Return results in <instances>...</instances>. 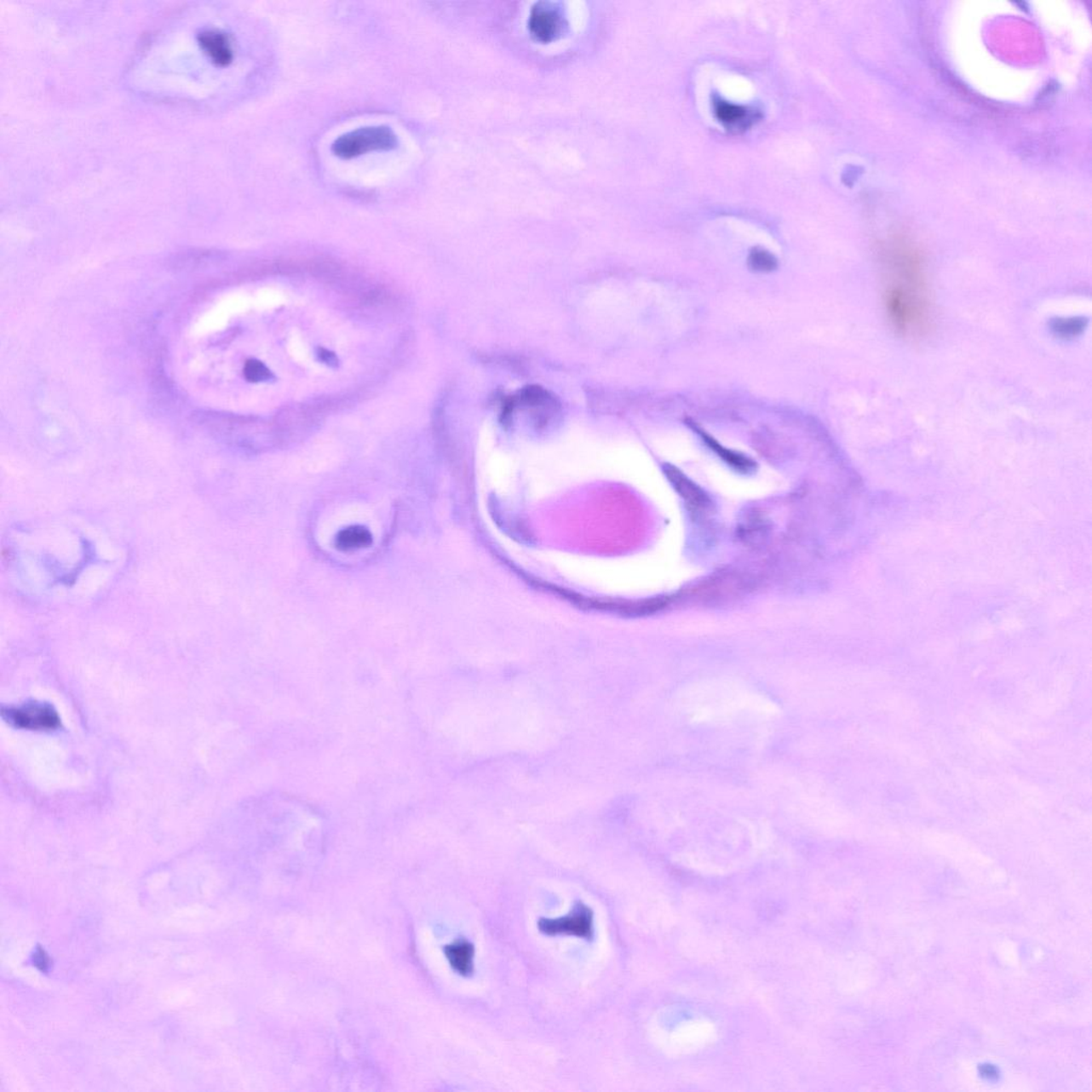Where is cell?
<instances>
[{
  "label": "cell",
  "mask_w": 1092,
  "mask_h": 1092,
  "mask_svg": "<svg viewBox=\"0 0 1092 1092\" xmlns=\"http://www.w3.org/2000/svg\"><path fill=\"white\" fill-rule=\"evenodd\" d=\"M537 928L546 935H574L585 940L594 938V912L586 905H575L568 916L560 918H541Z\"/></svg>",
  "instance_id": "cell-4"
},
{
  "label": "cell",
  "mask_w": 1092,
  "mask_h": 1092,
  "mask_svg": "<svg viewBox=\"0 0 1092 1092\" xmlns=\"http://www.w3.org/2000/svg\"><path fill=\"white\" fill-rule=\"evenodd\" d=\"M528 24L537 39L549 41L560 33L562 19L560 11L552 3H539L533 6Z\"/></svg>",
  "instance_id": "cell-7"
},
{
  "label": "cell",
  "mask_w": 1092,
  "mask_h": 1092,
  "mask_svg": "<svg viewBox=\"0 0 1092 1092\" xmlns=\"http://www.w3.org/2000/svg\"><path fill=\"white\" fill-rule=\"evenodd\" d=\"M372 542L371 532L366 528L361 526H353L340 532L337 536L336 545L344 551L350 549L367 548Z\"/></svg>",
  "instance_id": "cell-11"
},
{
  "label": "cell",
  "mask_w": 1092,
  "mask_h": 1092,
  "mask_svg": "<svg viewBox=\"0 0 1092 1092\" xmlns=\"http://www.w3.org/2000/svg\"><path fill=\"white\" fill-rule=\"evenodd\" d=\"M448 963L451 967L463 976H469L474 972V955L475 948L472 943L467 940H459L444 948Z\"/></svg>",
  "instance_id": "cell-10"
},
{
  "label": "cell",
  "mask_w": 1092,
  "mask_h": 1092,
  "mask_svg": "<svg viewBox=\"0 0 1092 1092\" xmlns=\"http://www.w3.org/2000/svg\"><path fill=\"white\" fill-rule=\"evenodd\" d=\"M33 963H35L36 967L39 968L41 971L48 970L49 958L48 956H46L45 951L41 950V948H37L35 955H33Z\"/></svg>",
  "instance_id": "cell-14"
},
{
  "label": "cell",
  "mask_w": 1092,
  "mask_h": 1092,
  "mask_svg": "<svg viewBox=\"0 0 1092 1092\" xmlns=\"http://www.w3.org/2000/svg\"><path fill=\"white\" fill-rule=\"evenodd\" d=\"M398 143L397 135L387 125L359 127L338 135L331 150L341 158H353L372 151L391 150Z\"/></svg>",
  "instance_id": "cell-2"
},
{
  "label": "cell",
  "mask_w": 1092,
  "mask_h": 1092,
  "mask_svg": "<svg viewBox=\"0 0 1092 1092\" xmlns=\"http://www.w3.org/2000/svg\"><path fill=\"white\" fill-rule=\"evenodd\" d=\"M878 254L888 323L905 340H924L935 321L924 250L912 235L895 231L880 241Z\"/></svg>",
  "instance_id": "cell-1"
},
{
  "label": "cell",
  "mask_w": 1092,
  "mask_h": 1092,
  "mask_svg": "<svg viewBox=\"0 0 1092 1092\" xmlns=\"http://www.w3.org/2000/svg\"><path fill=\"white\" fill-rule=\"evenodd\" d=\"M321 361L329 364V365H336V357L328 350L321 349L319 353Z\"/></svg>",
  "instance_id": "cell-15"
},
{
  "label": "cell",
  "mask_w": 1092,
  "mask_h": 1092,
  "mask_svg": "<svg viewBox=\"0 0 1092 1092\" xmlns=\"http://www.w3.org/2000/svg\"><path fill=\"white\" fill-rule=\"evenodd\" d=\"M980 1073L985 1078H994L997 1077V1071L993 1066L986 1065L981 1066Z\"/></svg>",
  "instance_id": "cell-16"
},
{
  "label": "cell",
  "mask_w": 1092,
  "mask_h": 1092,
  "mask_svg": "<svg viewBox=\"0 0 1092 1092\" xmlns=\"http://www.w3.org/2000/svg\"><path fill=\"white\" fill-rule=\"evenodd\" d=\"M668 480L673 486V489L680 495L687 506V509L697 516L708 514L712 509L713 502L701 486H698L691 478L685 475L679 468L673 465H666L664 468Z\"/></svg>",
  "instance_id": "cell-5"
},
{
  "label": "cell",
  "mask_w": 1092,
  "mask_h": 1092,
  "mask_svg": "<svg viewBox=\"0 0 1092 1092\" xmlns=\"http://www.w3.org/2000/svg\"><path fill=\"white\" fill-rule=\"evenodd\" d=\"M714 113L717 120L726 129L733 131L746 130L759 120L760 113L748 106L732 103V101L715 97L713 101Z\"/></svg>",
  "instance_id": "cell-6"
},
{
  "label": "cell",
  "mask_w": 1092,
  "mask_h": 1092,
  "mask_svg": "<svg viewBox=\"0 0 1092 1092\" xmlns=\"http://www.w3.org/2000/svg\"><path fill=\"white\" fill-rule=\"evenodd\" d=\"M198 42L203 52L215 65L226 66L234 59V49L227 33L215 31V29H207L198 33Z\"/></svg>",
  "instance_id": "cell-8"
},
{
  "label": "cell",
  "mask_w": 1092,
  "mask_h": 1092,
  "mask_svg": "<svg viewBox=\"0 0 1092 1092\" xmlns=\"http://www.w3.org/2000/svg\"><path fill=\"white\" fill-rule=\"evenodd\" d=\"M244 374L245 379L250 382H262V381H268L273 378V374H271L269 368L262 362L256 361V359H250L245 363Z\"/></svg>",
  "instance_id": "cell-13"
},
{
  "label": "cell",
  "mask_w": 1092,
  "mask_h": 1092,
  "mask_svg": "<svg viewBox=\"0 0 1092 1092\" xmlns=\"http://www.w3.org/2000/svg\"><path fill=\"white\" fill-rule=\"evenodd\" d=\"M2 716L11 726L29 731H53L58 729L61 723L57 710L42 702L3 708Z\"/></svg>",
  "instance_id": "cell-3"
},
{
  "label": "cell",
  "mask_w": 1092,
  "mask_h": 1092,
  "mask_svg": "<svg viewBox=\"0 0 1092 1092\" xmlns=\"http://www.w3.org/2000/svg\"><path fill=\"white\" fill-rule=\"evenodd\" d=\"M748 266L756 273H772L778 268V260L767 250L755 248L749 254Z\"/></svg>",
  "instance_id": "cell-12"
},
{
  "label": "cell",
  "mask_w": 1092,
  "mask_h": 1092,
  "mask_svg": "<svg viewBox=\"0 0 1092 1092\" xmlns=\"http://www.w3.org/2000/svg\"><path fill=\"white\" fill-rule=\"evenodd\" d=\"M695 430L700 434V437L704 440L706 445L710 448V451H713L719 458L723 460V463L729 464L732 468L735 469V471L744 474H749L755 471L756 464L755 461L749 458V457L722 446L717 440L710 437V434H706L705 431L698 428V427H695Z\"/></svg>",
  "instance_id": "cell-9"
}]
</instances>
